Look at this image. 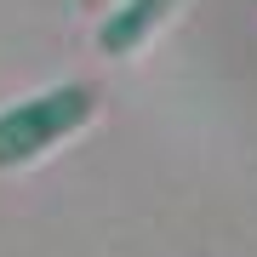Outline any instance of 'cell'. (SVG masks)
Wrapping results in <instances>:
<instances>
[{
	"mask_svg": "<svg viewBox=\"0 0 257 257\" xmlns=\"http://www.w3.org/2000/svg\"><path fill=\"white\" fill-rule=\"evenodd\" d=\"M92 114H97V86H86V80L46 86V92L0 109V172H18V166L40 160L46 149L74 138Z\"/></svg>",
	"mask_w": 257,
	"mask_h": 257,
	"instance_id": "1",
	"label": "cell"
},
{
	"mask_svg": "<svg viewBox=\"0 0 257 257\" xmlns=\"http://www.w3.org/2000/svg\"><path fill=\"white\" fill-rule=\"evenodd\" d=\"M172 6H177V0H120L109 18L97 23V46L109 57H132L138 46H149V35L166 23Z\"/></svg>",
	"mask_w": 257,
	"mask_h": 257,
	"instance_id": "2",
	"label": "cell"
}]
</instances>
